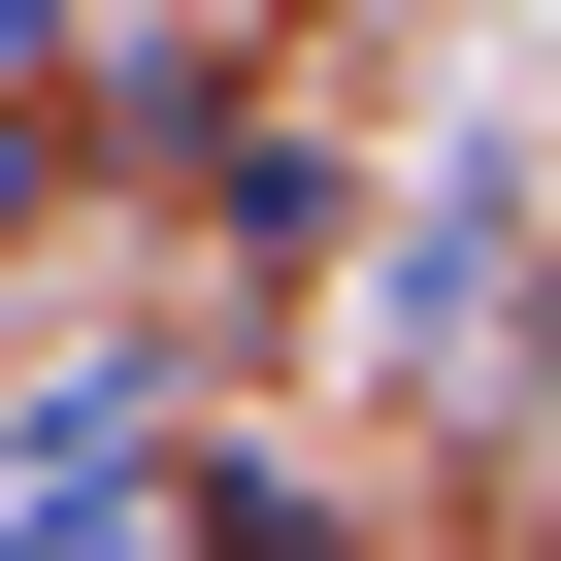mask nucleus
<instances>
[{"label":"nucleus","mask_w":561,"mask_h":561,"mask_svg":"<svg viewBox=\"0 0 561 561\" xmlns=\"http://www.w3.org/2000/svg\"><path fill=\"white\" fill-rule=\"evenodd\" d=\"M528 34H561V0H528Z\"/></svg>","instance_id":"nucleus-1"}]
</instances>
